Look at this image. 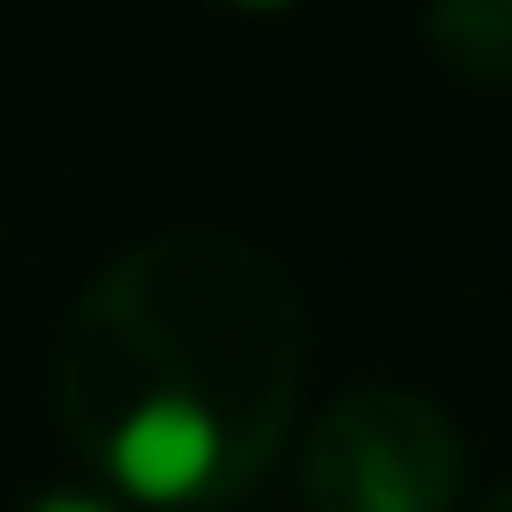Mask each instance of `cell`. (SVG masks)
<instances>
[{
  "mask_svg": "<svg viewBox=\"0 0 512 512\" xmlns=\"http://www.w3.org/2000/svg\"><path fill=\"white\" fill-rule=\"evenodd\" d=\"M309 317L234 234H151L61 324V430L91 482L144 512H211L279 460L302 407Z\"/></svg>",
  "mask_w": 512,
  "mask_h": 512,
  "instance_id": "6da1fadb",
  "label": "cell"
},
{
  "mask_svg": "<svg viewBox=\"0 0 512 512\" xmlns=\"http://www.w3.org/2000/svg\"><path fill=\"white\" fill-rule=\"evenodd\" d=\"M467 452L437 400L369 384L339 392L309 430L302 505L309 512H460Z\"/></svg>",
  "mask_w": 512,
  "mask_h": 512,
  "instance_id": "7a4b0ae2",
  "label": "cell"
},
{
  "mask_svg": "<svg viewBox=\"0 0 512 512\" xmlns=\"http://www.w3.org/2000/svg\"><path fill=\"white\" fill-rule=\"evenodd\" d=\"M422 38L460 83L512 91V0H430Z\"/></svg>",
  "mask_w": 512,
  "mask_h": 512,
  "instance_id": "3957f363",
  "label": "cell"
},
{
  "mask_svg": "<svg viewBox=\"0 0 512 512\" xmlns=\"http://www.w3.org/2000/svg\"><path fill=\"white\" fill-rule=\"evenodd\" d=\"M23 512H136V505L113 497L106 482H53V490L23 497Z\"/></svg>",
  "mask_w": 512,
  "mask_h": 512,
  "instance_id": "277c9868",
  "label": "cell"
},
{
  "mask_svg": "<svg viewBox=\"0 0 512 512\" xmlns=\"http://www.w3.org/2000/svg\"><path fill=\"white\" fill-rule=\"evenodd\" d=\"M226 8H249V16H279V8H302V0H226Z\"/></svg>",
  "mask_w": 512,
  "mask_h": 512,
  "instance_id": "5b68a950",
  "label": "cell"
},
{
  "mask_svg": "<svg viewBox=\"0 0 512 512\" xmlns=\"http://www.w3.org/2000/svg\"><path fill=\"white\" fill-rule=\"evenodd\" d=\"M475 512H512V475H505V482H497V490H490V497H482V505H475Z\"/></svg>",
  "mask_w": 512,
  "mask_h": 512,
  "instance_id": "8992f818",
  "label": "cell"
}]
</instances>
